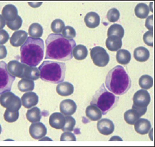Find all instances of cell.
<instances>
[{
	"mask_svg": "<svg viewBox=\"0 0 155 147\" xmlns=\"http://www.w3.org/2000/svg\"><path fill=\"white\" fill-rule=\"evenodd\" d=\"M119 100V97L109 92L105 88V84H102L93 95L91 105L98 107L101 110L102 114L106 115L117 106Z\"/></svg>",
	"mask_w": 155,
	"mask_h": 147,
	"instance_id": "5b68a950",
	"label": "cell"
},
{
	"mask_svg": "<svg viewBox=\"0 0 155 147\" xmlns=\"http://www.w3.org/2000/svg\"><path fill=\"white\" fill-rule=\"evenodd\" d=\"M147 108H141L132 105V108L124 112V119L128 124L134 125L141 116H143L147 112Z\"/></svg>",
	"mask_w": 155,
	"mask_h": 147,
	"instance_id": "9c48e42d",
	"label": "cell"
},
{
	"mask_svg": "<svg viewBox=\"0 0 155 147\" xmlns=\"http://www.w3.org/2000/svg\"><path fill=\"white\" fill-rule=\"evenodd\" d=\"M40 78V71L36 67L29 66L24 64L23 74L21 79H26L31 80H37Z\"/></svg>",
	"mask_w": 155,
	"mask_h": 147,
	"instance_id": "ffe728a7",
	"label": "cell"
},
{
	"mask_svg": "<svg viewBox=\"0 0 155 147\" xmlns=\"http://www.w3.org/2000/svg\"><path fill=\"white\" fill-rule=\"evenodd\" d=\"M65 27L64 21L60 19L54 20L51 24V31L54 34H61L64 27Z\"/></svg>",
	"mask_w": 155,
	"mask_h": 147,
	"instance_id": "836d02e7",
	"label": "cell"
},
{
	"mask_svg": "<svg viewBox=\"0 0 155 147\" xmlns=\"http://www.w3.org/2000/svg\"><path fill=\"white\" fill-rule=\"evenodd\" d=\"M122 39L117 36H107L106 40V47L110 51H117L121 48Z\"/></svg>",
	"mask_w": 155,
	"mask_h": 147,
	"instance_id": "7402d4cb",
	"label": "cell"
},
{
	"mask_svg": "<svg viewBox=\"0 0 155 147\" xmlns=\"http://www.w3.org/2000/svg\"><path fill=\"white\" fill-rule=\"evenodd\" d=\"M45 43L42 38L28 37L20 47V61L29 66L36 67L44 58Z\"/></svg>",
	"mask_w": 155,
	"mask_h": 147,
	"instance_id": "7a4b0ae2",
	"label": "cell"
},
{
	"mask_svg": "<svg viewBox=\"0 0 155 147\" xmlns=\"http://www.w3.org/2000/svg\"><path fill=\"white\" fill-rule=\"evenodd\" d=\"M28 34L30 37L33 38H41L43 34V28L42 25L38 23H33L29 26Z\"/></svg>",
	"mask_w": 155,
	"mask_h": 147,
	"instance_id": "4dcf8cb0",
	"label": "cell"
},
{
	"mask_svg": "<svg viewBox=\"0 0 155 147\" xmlns=\"http://www.w3.org/2000/svg\"><path fill=\"white\" fill-rule=\"evenodd\" d=\"M143 40L145 44H147L149 46L153 47V31H147L144 34L143 36Z\"/></svg>",
	"mask_w": 155,
	"mask_h": 147,
	"instance_id": "ab89813d",
	"label": "cell"
},
{
	"mask_svg": "<svg viewBox=\"0 0 155 147\" xmlns=\"http://www.w3.org/2000/svg\"><path fill=\"white\" fill-rule=\"evenodd\" d=\"M76 104L72 99H64L60 103V111L64 116L73 115L76 112Z\"/></svg>",
	"mask_w": 155,
	"mask_h": 147,
	"instance_id": "5bb4252c",
	"label": "cell"
},
{
	"mask_svg": "<svg viewBox=\"0 0 155 147\" xmlns=\"http://www.w3.org/2000/svg\"><path fill=\"white\" fill-rule=\"evenodd\" d=\"M139 85L141 89H149L153 86V79L149 75H142L139 79Z\"/></svg>",
	"mask_w": 155,
	"mask_h": 147,
	"instance_id": "d6a6232c",
	"label": "cell"
},
{
	"mask_svg": "<svg viewBox=\"0 0 155 147\" xmlns=\"http://www.w3.org/2000/svg\"><path fill=\"white\" fill-rule=\"evenodd\" d=\"M85 115L91 121H97L102 118V112L98 107L91 105L87 107L85 110Z\"/></svg>",
	"mask_w": 155,
	"mask_h": 147,
	"instance_id": "cb8c5ba5",
	"label": "cell"
},
{
	"mask_svg": "<svg viewBox=\"0 0 155 147\" xmlns=\"http://www.w3.org/2000/svg\"><path fill=\"white\" fill-rule=\"evenodd\" d=\"M91 58L94 65L103 67L106 66L110 61V56L104 48L96 46L91 49Z\"/></svg>",
	"mask_w": 155,
	"mask_h": 147,
	"instance_id": "ba28073f",
	"label": "cell"
},
{
	"mask_svg": "<svg viewBox=\"0 0 155 147\" xmlns=\"http://www.w3.org/2000/svg\"><path fill=\"white\" fill-rule=\"evenodd\" d=\"M124 34V28L119 24L115 23L111 25L108 28L107 32V36H117L120 38H123Z\"/></svg>",
	"mask_w": 155,
	"mask_h": 147,
	"instance_id": "1f68e13d",
	"label": "cell"
},
{
	"mask_svg": "<svg viewBox=\"0 0 155 147\" xmlns=\"http://www.w3.org/2000/svg\"><path fill=\"white\" fill-rule=\"evenodd\" d=\"M66 123L65 116L61 113L55 112L50 116L49 124L50 126L55 129L61 130Z\"/></svg>",
	"mask_w": 155,
	"mask_h": 147,
	"instance_id": "ac0fdd59",
	"label": "cell"
},
{
	"mask_svg": "<svg viewBox=\"0 0 155 147\" xmlns=\"http://www.w3.org/2000/svg\"><path fill=\"white\" fill-rule=\"evenodd\" d=\"M85 23L87 27L94 29L100 25V16L95 12H89L85 15L84 18Z\"/></svg>",
	"mask_w": 155,
	"mask_h": 147,
	"instance_id": "44dd1931",
	"label": "cell"
},
{
	"mask_svg": "<svg viewBox=\"0 0 155 147\" xmlns=\"http://www.w3.org/2000/svg\"><path fill=\"white\" fill-rule=\"evenodd\" d=\"M6 25V21L4 19L2 15L0 14V30H2L3 29V27H5Z\"/></svg>",
	"mask_w": 155,
	"mask_h": 147,
	"instance_id": "f6af8a7d",
	"label": "cell"
},
{
	"mask_svg": "<svg viewBox=\"0 0 155 147\" xmlns=\"http://www.w3.org/2000/svg\"><path fill=\"white\" fill-rule=\"evenodd\" d=\"M153 2H150V8H149V11H150L151 12H153V7H151L152 5H153Z\"/></svg>",
	"mask_w": 155,
	"mask_h": 147,
	"instance_id": "c3c4849f",
	"label": "cell"
},
{
	"mask_svg": "<svg viewBox=\"0 0 155 147\" xmlns=\"http://www.w3.org/2000/svg\"><path fill=\"white\" fill-rule=\"evenodd\" d=\"M21 99V105H22L25 108L29 109L32 107L35 106L37 105L38 102V97L37 95L35 93L31 92H25Z\"/></svg>",
	"mask_w": 155,
	"mask_h": 147,
	"instance_id": "4fadbf2b",
	"label": "cell"
},
{
	"mask_svg": "<svg viewBox=\"0 0 155 147\" xmlns=\"http://www.w3.org/2000/svg\"><path fill=\"white\" fill-rule=\"evenodd\" d=\"M97 129L101 134L109 136L114 132L115 125L114 123L108 119H101L98 120Z\"/></svg>",
	"mask_w": 155,
	"mask_h": 147,
	"instance_id": "7c38bea8",
	"label": "cell"
},
{
	"mask_svg": "<svg viewBox=\"0 0 155 147\" xmlns=\"http://www.w3.org/2000/svg\"><path fill=\"white\" fill-rule=\"evenodd\" d=\"M105 85L110 92L117 95H123L131 88L132 81L125 69L118 65L107 74Z\"/></svg>",
	"mask_w": 155,
	"mask_h": 147,
	"instance_id": "3957f363",
	"label": "cell"
},
{
	"mask_svg": "<svg viewBox=\"0 0 155 147\" xmlns=\"http://www.w3.org/2000/svg\"><path fill=\"white\" fill-rule=\"evenodd\" d=\"M7 27L12 31H18V29L21 27L22 25V19L20 16H17L16 19L11 22H6Z\"/></svg>",
	"mask_w": 155,
	"mask_h": 147,
	"instance_id": "f35d334b",
	"label": "cell"
},
{
	"mask_svg": "<svg viewBox=\"0 0 155 147\" xmlns=\"http://www.w3.org/2000/svg\"><path fill=\"white\" fill-rule=\"evenodd\" d=\"M38 69L41 79L46 83L59 84L65 78L67 67L64 62L45 60Z\"/></svg>",
	"mask_w": 155,
	"mask_h": 147,
	"instance_id": "277c9868",
	"label": "cell"
},
{
	"mask_svg": "<svg viewBox=\"0 0 155 147\" xmlns=\"http://www.w3.org/2000/svg\"><path fill=\"white\" fill-rule=\"evenodd\" d=\"M88 55L87 47L84 45H76L72 49V56L77 60H82L86 58Z\"/></svg>",
	"mask_w": 155,
	"mask_h": 147,
	"instance_id": "4316f807",
	"label": "cell"
},
{
	"mask_svg": "<svg viewBox=\"0 0 155 147\" xmlns=\"http://www.w3.org/2000/svg\"><path fill=\"white\" fill-rule=\"evenodd\" d=\"M116 59L119 64L127 65L130 62L131 53L126 49H119L116 54Z\"/></svg>",
	"mask_w": 155,
	"mask_h": 147,
	"instance_id": "f1b7e54d",
	"label": "cell"
},
{
	"mask_svg": "<svg viewBox=\"0 0 155 147\" xmlns=\"http://www.w3.org/2000/svg\"><path fill=\"white\" fill-rule=\"evenodd\" d=\"M0 105L8 111L15 112L20 109L21 102L19 97L10 91L0 95Z\"/></svg>",
	"mask_w": 155,
	"mask_h": 147,
	"instance_id": "8992f818",
	"label": "cell"
},
{
	"mask_svg": "<svg viewBox=\"0 0 155 147\" xmlns=\"http://www.w3.org/2000/svg\"><path fill=\"white\" fill-rule=\"evenodd\" d=\"M45 59H51L58 61H68L72 56V49L76 45L73 39L67 40L61 34H50L45 41Z\"/></svg>",
	"mask_w": 155,
	"mask_h": 147,
	"instance_id": "6da1fadb",
	"label": "cell"
},
{
	"mask_svg": "<svg viewBox=\"0 0 155 147\" xmlns=\"http://www.w3.org/2000/svg\"><path fill=\"white\" fill-rule=\"evenodd\" d=\"M62 36L64 38L67 39V40H71L75 38L76 33L75 29L73 28L71 26H65L64 27L63 30L62 31Z\"/></svg>",
	"mask_w": 155,
	"mask_h": 147,
	"instance_id": "74e56055",
	"label": "cell"
},
{
	"mask_svg": "<svg viewBox=\"0 0 155 147\" xmlns=\"http://www.w3.org/2000/svg\"><path fill=\"white\" fill-rule=\"evenodd\" d=\"M9 38V34H8L7 31L4 29L0 30V45L6 44Z\"/></svg>",
	"mask_w": 155,
	"mask_h": 147,
	"instance_id": "b9f144b4",
	"label": "cell"
},
{
	"mask_svg": "<svg viewBox=\"0 0 155 147\" xmlns=\"http://www.w3.org/2000/svg\"><path fill=\"white\" fill-rule=\"evenodd\" d=\"M60 141H76V138L74 133L71 132L65 131L63 132L61 137H60Z\"/></svg>",
	"mask_w": 155,
	"mask_h": 147,
	"instance_id": "60d3db41",
	"label": "cell"
},
{
	"mask_svg": "<svg viewBox=\"0 0 155 147\" xmlns=\"http://www.w3.org/2000/svg\"><path fill=\"white\" fill-rule=\"evenodd\" d=\"M7 55V50L5 45H0V59L6 58Z\"/></svg>",
	"mask_w": 155,
	"mask_h": 147,
	"instance_id": "ee69618b",
	"label": "cell"
},
{
	"mask_svg": "<svg viewBox=\"0 0 155 147\" xmlns=\"http://www.w3.org/2000/svg\"><path fill=\"white\" fill-rule=\"evenodd\" d=\"M134 125L136 132L141 135L147 134L151 128V124L149 120L143 118H140Z\"/></svg>",
	"mask_w": 155,
	"mask_h": 147,
	"instance_id": "d6986e66",
	"label": "cell"
},
{
	"mask_svg": "<svg viewBox=\"0 0 155 147\" xmlns=\"http://www.w3.org/2000/svg\"><path fill=\"white\" fill-rule=\"evenodd\" d=\"M134 57L137 61L140 62H145L149 58V51L145 47H138L134 49Z\"/></svg>",
	"mask_w": 155,
	"mask_h": 147,
	"instance_id": "d4e9b609",
	"label": "cell"
},
{
	"mask_svg": "<svg viewBox=\"0 0 155 147\" xmlns=\"http://www.w3.org/2000/svg\"><path fill=\"white\" fill-rule=\"evenodd\" d=\"M4 119L8 123H14L18 119L19 117V111H17L15 112H11L6 109L5 113L3 115Z\"/></svg>",
	"mask_w": 155,
	"mask_h": 147,
	"instance_id": "d590c367",
	"label": "cell"
},
{
	"mask_svg": "<svg viewBox=\"0 0 155 147\" xmlns=\"http://www.w3.org/2000/svg\"><path fill=\"white\" fill-rule=\"evenodd\" d=\"M29 134L34 139L39 140L45 137L47 133V128L45 125L41 123H33L29 127Z\"/></svg>",
	"mask_w": 155,
	"mask_h": 147,
	"instance_id": "8fae6325",
	"label": "cell"
},
{
	"mask_svg": "<svg viewBox=\"0 0 155 147\" xmlns=\"http://www.w3.org/2000/svg\"><path fill=\"white\" fill-rule=\"evenodd\" d=\"M42 117L41 111L38 108L34 106L29 108L26 113V118L30 123L39 122Z\"/></svg>",
	"mask_w": 155,
	"mask_h": 147,
	"instance_id": "484cf974",
	"label": "cell"
},
{
	"mask_svg": "<svg viewBox=\"0 0 155 147\" xmlns=\"http://www.w3.org/2000/svg\"><path fill=\"white\" fill-rule=\"evenodd\" d=\"M74 86L68 82H62L58 84L56 92L61 96H69L74 93Z\"/></svg>",
	"mask_w": 155,
	"mask_h": 147,
	"instance_id": "603a6c76",
	"label": "cell"
},
{
	"mask_svg": "<svg viewBox=\"0 0 155 147\" xmlns=\"http://www.w3.org/2000/svg\"><path fill=\"white\" fill-rule=\"evenodd\" d=\"M42 3L41 2H33V3H29V5H31L33 8L38 7L40 5H41Z\"/></svg>",
	"mask_w": 155,
	"mask_h": 147,
	"instance_id": "bcb514c9",
	"label": "cell"
},
{
	"mask_svg": "<svg viewBox=\"0 0 155 147\" xmlns=\"http://www.w3.org/2000/svg\"><path fill=\"white\" fill-rule=\"evenodd\" d=\"M133 105L137 108H147L150 102V96L147 89H140L135 93L133 97Z\"/></svg>",
	"mask_w": 155,
	"mask_h": 147,
	"instance_id": "30bf717a",
	"label": "cell"
},
{
	"mask_svg": "<svg viewBox=\"0 0 155 147\" xmlns=\"http://www.w3.org/2000/svg\"><path fill=\"white\" fill-rule=\"evenodd\" d=\"M65 119L66 123L64 124V127L62 128V130L64 132H72L74 130V128L76 125V120L71 115L65 116Z\"/></svg>",
	"mask_w": 155,
	"mask_h": 147,
	"instance_id": "e575fe53",
	"label": "cell"
},
{
	"mask_svg": "<svg viewBox=\"0 0 155 147\" xmlns=\"http://www.w3.org/2000/svg\"><path fill=\"white\" fill-rule=\"evenodd\" d=\"M18 13L16 7L12 4H8L3 8L2 15L5 20L6 22H11L16 19L17 16H18Z\"/></svg>",
	"mask_w": 155,
	"mask_h": 147,
	"instance_id": "2e32d148",
	"label": "cell"
},
{
	"mask_svg": "<svg viewBox=\"0 0 155 147\" xmlns=\"http://www.w3.org/2000/svg\"><path fill=\"white\" fill-rule=\"evenodd\" d=\"M15 78L7 71L6 62L4 61L0 62V95L10 92Z\"/></svg>",
	"mask_w": 155,
	"mask_h": 147,
	"instance_id": "52a82bcc",
	"label": "cell"
},
{
	"mask_svg": "<svg viewBox=\"0 0 155 147\" xmlns=\"http://www.w3.org/2000/svg\"><path fill=\"white\" fill-rule=\"evenodd\" d=\"M7 69L11 75L21 79L24 72V64L19 62L18 60H11L7 64Z\"/></svg>",
	"mask_w": 155,
	"mask_h": 147,
	"instance_id": "9a60e30c",
	"label": "cell"
},
{
	"mask_svg": "<svg viewBox=\"0 0 155 147\" xmlns=\"http://www.w3.org/2000/svg\"><path fill=\"white\" fill-rule=\"evenodd\" d=\"M35 88V83L34 81L26 79H21L18 83V88L21 92H31Z\"/></svg>",
	"mask_w": 155,
	"mask_h": 147,
	"instance_id": "f546056e",
	"label": "cell"
},
{
	"mask_svg": "<svg viewBox=\"0 0 155 147\" xmlns=\"http://www.w3.org/2000/svg\"><path fill=\"white\" fill-rule=\"evenodd\" d=\"M134 12L136 17L141 19H144L147 18L150 11L147 4L144 3H140L135 7Z\"/></svg>",
	"mask_w": 155,
	"mask_h": 147,
	"instance_id": "83f0119b",
	"label": "cell"
},
{
	"mask_svg": "<svg viewBox=\"0 0 155 147\" xmlns=\"http://www.w3.org/2000/svg\"><path fill=\"white\" fill-rule=\"evenodd\" d=\"M123 141V139H121V138L119 137V136H114L111 138V139H110V141Z\"/></svg>",
	"mask_w": 155,
	"mask_h": 147,
	"instance_id": "7dc6e473",
	"label": "cell"
},
{
	"mask_svg": "<svg viewBox=\"0 0 155 147\" xmlns=\"http://www.w3.org/2000/svg\"><path fill=\"white\" fill-rule=\"evenodd\" d=\"M28 34L22 30H18L13 33L10 38V43L13 47H20L26 41Z\"/></svg>",
	"mask_w": 155,
	"mask_h": 147,
	"instance_id": "e0dca14e",
	"label": "cell"
},
{
	"mask_svg": "<svg viewBox=\"0 0 155 147\" xmlns=\"http://www.w3.org/2000/svg\"><path fill=\"white\" fill-rule=\"evenodd\" d=\"M106 17L110 22L114 23L119 20L120 18V12L117 8H112L107 12Z\"/></svg>",
	"mask_w": 155,
	"mask_h": 147,
	"instance_id": "8d00e7d4",
	"label": "cell"
},
{
	"mask_svg": "<svg viewBox=\"0 0 155 147\" xmlns=\"http://www.w3.org/2000/svg\"><path fill=\"white\" fill-rule=\"evenodd\" d=\"M2 131V126H1V124H0V134H1Z\"/></svg>",
	"mask_w": 155,
	"mask_h": 147,
	"instance_id": "681fc988",
	"label": "cell"
},
{
	"mask_svg": "<svg viewBox=\"0 0 155 147\" xmlns=\"http://www.w3.org/2000/svg\"><path fill=\"white\" fill-rule=\"evenodd\" d=\"M153 15H150L146 18L145 21V27L150 31H153Z\"/></svg>",
	"mask_w": 155,
	"mask_h": 147,
	"instance_id": "7bdbcfd3",
	"label": "cell"
}]
</instances>
